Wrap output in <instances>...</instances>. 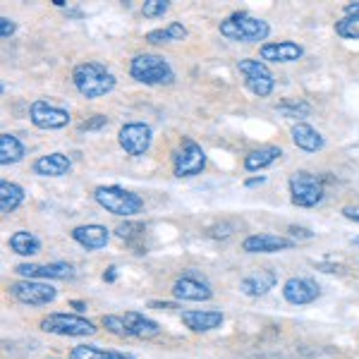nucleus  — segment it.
Returning <instances> with one entry per match:
<instances>
[{"instance_id":"obj_1","label":"nucleus","mask_w":359,"mask_h":359,"mask_svg":"<svg viewBox=\"0 0 359 359\" xmlns=\"http://www.w3.org/2000/svg\"><path fill=\"white\" fill-rule=\"evenodd\" d=\"M72 82L84 98H101L115 89V74L101 62H79L72 69Z\"/></svg>"},{"instance_id":"obj_2","label":"nucleus","mask_w":359,"mask_h":359,"mask_svg":"<svg viewBox=\"0 0 359 359\" xmlns=\"http://www.w3.org/2000/svg\"><path fill=\"white\" fill-rule=\"evenodd\" d=\"M103 326L108 333L118 338H139V340H154L161 335V326L151 321L149 316L139 311H125V314H108L103 316Z\"/></svg>"},{"instance_id":"obj_3","label":"nucleus","mask_w":359,"mask_h":359,"mask_svg":"<svg viewBox=\"0 0 359 359\" xmlns=\"http://www.w3.org/2000/svg\"><path fill=\"white\" fill-rule=\"evenodd\" d=\"M130 74L132 79L147 86H165L175 82V69L170 67V62L163 55L156 53H139L132 57Z\"/></svg>"},{"instance_id":"obj_4","label":"nucleus","mask_w":359,"mask_h":359,"mask_svg":"<svg viewBox=\"0 0 359 359\" xmlns=\"http://www.w3.org/2000/svg\"><path fill=\"white\" fill-rule=\"evenodd\" d=\"M221 34L230 41H242V43H259L266 41L271 34L269 22L259 20V17L249 13H235L228 20L221 22Z\"/></svg>"},{"instance_id":"obj_5","label":"nucleus","mask_w":359,"mask_h":359,"mask_svg":"<svg viewBox=\"0 0 359 359\" xmlns=\"http://www.w3.org/2000/svg\"><path fill=\"white\" fill-rule=\"evenodd\" d=\"M96 204L101 208H106L108 213L120 218H132L137 216L144 208V199L135 192L125 187H118V184H108V187H96L94 192Z\"/></svg>"},{"instance_id":"obj_6","label":"nucleus","mask_w":359,"mask_h":359,"mask_svg":"<svg viewBox=\"0 0 359 359\" xmlns=\"http://www.w3.org/2000/svg\"><path fill=\"white\" fill-rule=\"evenodd\" d=\"M287 187H290V199L294 206L299 208H311L316 204H321L323 201V182L321 177L311 175V172H294L290 175V182H287Z\"/></svg>"},{"instance_id":"obj_7","label":"nucleus","mask_w":359,"mask_h":359,"mask_svg":"<svg viewBox=\"0 0 359 359\" xmlns=\"http://www.w3.org/2000/svg\"><path fill=\"white\" fill-rule=\"evenodd\" d=\"M237 69H240V74L245 77L247 89L252 91L254 96L266 98V96L273 94L276 79H273V72H271L269 65H266L264 60H257V57H245V60L237 62Z\"/></svg>"},{"instance_id":"obj_8","label":"nucleus","mask_w":359,"mask_h":359,"mask_svg":"<svg viewBox=\"0 0 359 359\" xmlns=\"http://www.w3.org/2000/svg\"><path fill=\"white\" fill-rule=\"evenodd\" d=\"M41 331L62 335V338H89L96 335L98 328L91 321L74 314H48L41 321Z\"/></svg>"},{"instance_id":"obj_9","label":"nucleus","mask_w":359,"mask_h":359,"mask_svg":"<svg viewBox=\"0 0 359 359\" xmlns=\"http://www.w3.org/2000/svg\"><path fill=\"white\" fill-rule=\"evenodd\" d=\"M206 168V151L194 142V139L184 137L180 149L175 151V158H172V170H175V177H194L201 175Z\"/></svg>"},{"instance_id":"obj_10","label":"nucleus","mask_w":359,"mask_h":359,"mask_svg":"<svg viewBox=\"0 0 359 359\" xmlns=\"http://www.w3.org/2000/svg\"><path fill=\"white\" fill-rule=\"evenodd\" d=\"M10 294L22 304L29 306H43L50 304L57 297V290L46 280H17L10 285Z\"/></svg>"},{"instance_id":"obj_11","label":"nucleus","mask_w":359,"mask_h":359,"mask_svg":"<svg viewBox=\"0 0 359 359\" xmlns=\"http://www.w3.org/2000/svg\"><path fill=\"white\" fill-rule=\"evenodd\" d=\"M29 120L39 130H62L69 125V113L48 101H34L29 108Z\"/></svg>"},{"instance_id":"obj_12","label":"nucleus","mask_w":359,"mask_h":359,"mask_svg":"<svg viewBox=\"0 0 359 359\" xmlns=\"http://www.w3.org/2000/svg\"><path fill=\"white\" fill-rule=\"evenodd\" d=\"M151 127L147 123H127L120 127L118 142L125 149V154L130 156H144L151 147Z\"/></svg>"},{"instance_id":"obj_13","label":"nucleus","mask_w":359,"mask_h":359,"mask_svg":"<svg viewBox=\"0 0 359 359\" xmlns=\"http://www.w3.org/2000/svg\"><path fill=\"white\" fill-rule=\"evenodd\" d=\"M17 276L25 280H69L74 278V269L69 264L55 262V264H20L15 269Z\"/></svg>"},{"instance_id":"obj_14","label":"nucleus","mask_w":359,"mask_h":359,"mask_svg":"<svg viewBox=\"0 0 359 359\" xmlns=\"http://www.w3.org/2000/svg\"><path fill=\"white\" fill-rule=\"evenodd\" d=\"M172 297L182 299V302H206V299L213 297V290L204 278L194 273H184L172 285Z\"/></svg>"},{"instance_id":"obj_15","label":"nucleus","mask_w":359,"mask_h":359,"mask_svg":"<svg viewBox=\"0 0 359 359\" xmlns=\"http://www.w3.org/2000/svg\"><path fill=\"white\" fill-rule=\"evenodd\" d=\"M318 294H321V290L311 278H287L283 283V297L294 306L311 304L314 299H318Z\"/></svg>"},{"instance_id":"obj_16","label":"nucleus","mask_w":359,"mask_h":359,"mask_svg":"<svg viewBox=\"0 0 359 359\" xmlns=\"http://www.w3.org/2000/svg\"><path fill=\"white\" fill-rule=\"evenodd\" d=\"M223 311L216 309H192V311H182V323L194 333H208L216 331L223 326Z\"/></svg>"},{"instance_id":"obj_17","label":"nucleus","mask_w":359,"mask_h":359,"mask_svg":"<svg viewBox=\"0 0 359 359\" xmlns=\"http://www.w3.org/2000/svg\"><path fill=\"white\" fill-rule=\"evenodd\" d=\"M292 245L294 242L287 240V237L262 233V235H249L242 242V249L247 254H273V252H283V249H290Z\"/></svg>"},{"instance_id":"obj_18","label":"nucleus","mask_w":359,"mask_h":359,"mask_svg":"<svg viewBox=\"0 0 359 359\" xmlns=\"http://www.w3.org/2000/svg\"><path fill=\"white\" fill-rule=\"evenodd\" d=\"M72 170V161L65 154H46L34 161V172L41 177H65Z\"/></svg>"},{"instance_id":"obj_19","label":"nucleus","mask_w":359,"mask_h":359,"mask_svg":"<svg viewBox=\"0 0 359 359\" xmlns=\"http://www.w3.org/2000/svg\"><path fill=\"white\" fill-rule=\"evenodd\" d=\"M72 240L77 245H82L84 249H103L111 240V233L108 228L103 225H96V223H89V225H77L72 230Z\"/></svg>"},{"instance_id":"obj_20","label":"nucleus","mask_w":359,"mask_h":359,"mask_svg":"<svg viewBox=\"0 0 359 359\" xmlns=\"http://www.w3.org/2000/svg\"><path fill=\"white\" fill-rule=\"evenodd\" d=\"M304 55V48L292 41H278L262 46V60L269 62H297Z\"/></svg>"},{"instance_id":"obj_21","label":"nucleus","mask_w":359,"mask_h":359,"mask_svg":"<svg viewBox=\"0 0 359 359\" xmlns=\"http://www.w3.org/2000/svg\"><path fill=\"white\" fill-rule=\"evenodd\" d=\"M292 142L294 147H299L302 151H309V154H316L323 149L326 139L321 137V132H316L311 125L306 123H294L292 125Z\"/></svg>"},{"instance_id":"obj_22","label":"nucleus","mask_w":359,"mask_h":359,"mask_svg":"<svg viewBox=\"0 0 359 359\" xmlns=\"http://www.w3.org/2000/svg\"><path fill=\"white\" fill-rule=\"evenodd\" d=\"M276 285V273L269 269L259 271V273H252L247 276L245 280L240 283V290L247 294V297H262L269 290H273Z\"/></svg>"},{"instance_id":"obj_23","label":"nucleus","mask_w":359,"mask_h":359,"mask_svg":"<svg viewBox=\"0 0 359 359\" xmlns=\"http://www.w3.org/2000/svg\"><path fill=\"white\" fill-rule=\"evenodd\" d=\"M280 156H283L280 147H262V149H257V151L247 154V158H245V170H249V172L264 170V168L273 165L276 161L280 158Z\"/></svg>"},{"instance_id":"obj_24","label":"nucleus","mask_w":359,"mask_h":359,"mask_svg":"<svg viewBox=\"0 0 359 359\" xmlns=\"http://www.w3.org/2000/svg\"><path fill=\"white\" fill-rule=\"evenodd\" d=\"M25 158V144L20 142L15 135H0V163L3 165H15Z\"/></svg>"},{"instance_id":"obj_25","label":"nucleus","mask_w":359,"mask_h":359,"mask_svg":"<svg viewBox=\"0 0 359 359\" xmlns=\"http://www.w3.org/2000/svg\"><path fill=\"white\" fill-rule=\"evenodd\" d=\"M8 245L15 254H20V257H34V254H39V249H41L39 237L34 233H29V230H17V233L10 237Z\"/></svg>"},{"instance_id":"obj_26","label":"nucleus","mask_w":359,"mask_h":359,"mask_svg":"<svg viewBox=\"0 0 359 359\" xmlns=\"http://www.w3.org/2000/svg\"><path fill=\"white\" fill-rule=\"evenodd\" d=\"M22 201H25V189H22L20 184L3 180V182H0V211L13 213Z\"/></svg>"},{"instance_id":"obj_27","label":"nucleus","mask_w":359,"mask_h":359,"mask_svg":"<svg viewBox=\"0 0 359 359\" xmlns=\"http://www.w3.org/2000/svg\"><path fill=\"white\" fill-rule=\"evenodd\" d=\"M182 39H187V29H184L182 22H172V25H168L165 29H154V32L147 34V41L149 43H170V41H182Z\"/></svg>"},{"instance_id":"obj_28","label":"nucleus","mask_w":359,"mask_h":359,"mask_svg":"<svg viewBox=\"0 0 359 359\" xmlns=\"http://www.w3.org/2000/svg\"><path fill=\"white\" fill-rule=\"evenodd\" d=\"M278 111L283 115H287V118H304V115L311 113V106L304 101H292V98H287V101H283L280 106H278Z\"/></svg>"},{"instance_id":"obj_29","label":"nucleus","mask_w":359,"mask_h":359,"mask_svg":"<svg viewBox=\"0 0 359 359\" xmlns=\"http://www.w3.org/2000/svg\"><path fill=\"white\" fill-rule=\"evenodd\" d=\"M335 34L343 39H359V17H343L335 22Z\"/></svg>"},{"instance_id":"obj_30","label":"nucleus","mask_w":359,"mask_h":359,"mask_svg":"<svg viewBox=\"0 0 359 359\" xmlns=\"http://www.w3.org/2000/svg\"><path fill=\"white\" fill-rule=\"evenodd\" d=\"M103 357H106V350H101L96 345H77L69 352V359H103Z\"/></svg>"},{"instance_id":"obj_31","label":"nucleus","mask_w":359,"mask_h":359,"mask_svg":"<svg viewBox=\"0 0 359 359\" xmlns=\"http://www.w3.org/2000/svg\"><path fill=\"white\" fill-rule=\"evenodd\" d=\"M168 8H170V3L168 0H147L142 8L144 17H149V20H154V17H163L168 13Z\"/></svg>"},{"instance_id":"obj_32","label":"nucleus","mask_w":359,"mask_h":359,"mask_svg":"<svg viewBox=\"0 0 359 359\" xmlns=\"http://www.w3.org/2000/svg\"><path fill=\"white\" fill-rule=\"evenodd\" d=\"M17 32V25L13 20H8V17H0V36L3 39H8V36H13V34Z\"/></svg>"},{"instance_id":"obj_33","label":"nucleus","mask_w":359,"mask_h":359,"mask_svg":"<svg viewBox=\"0 0 359 359\" xmlns=\"http://www.w3.org/2000/svg\"><path fill=\"white\" fill-rule=\"evenodd\" d=\"M108 125V118L106 115H94V120H89V123H82V130H98V127Z\"/></svg>"},{"instance_id":"obj_34","label":"nucleus","mask_w":359,"mask_h":359,"mask_svg":"<svg viewBox=\"0 0 359 359\" xmlns=\"http://www.w3.org/2000/svg\"><path fill=\"white\" fill-rule=\"evenodd\" d=\"M144 225H120L115 233H118V237H123V240H130L132 235H135V230H142Z\"/></svg>"},{"instance_id":"obj_35","label":"nucleus","mask_w":359,"mask_h":359,"mask_svg":"<svg viewBox=\"0 0 359 359\" xmlns=\"http://www.w3.org/2000/svg\"><path fill=\"white\" fill-rule=\"evenodd\" d=\"M343 216H345V218H350V221L359 223V206H345V208H343Z\"/></svg>"},{"instance_id":"obj_36","label":"nucleus","mask_w":359,"mask_h":359,"mask_svg":"<svg viewBox=\"0 0 359 359\" xmlns=\"http://www.w3.org/2000/svg\"><path fill=\"white\" fill-rule=\"evenodd\" d=\"M103 359H135L132 355H125V352H113V350H106V357Z\"/></svg>"},{"instance_id":"obj_37","label":"nucleus","mask_w":359,"mask_h":359,"mask_svg":"<svg viewBox=\"0 0 359 359\" xmlns=\"http://www.w3.org/2000/svg\"><path fill=\"white\" fill-rule=\"evenodd\" d=\"M345 15L347 17H359V3H347L345 5Z\"/></svg>"},{"instance_id":"obj_38","label":"nucleus","mask_w":359,"mask_h":359,"mask_svg":"<svg viewBox=\"0 0 359 359\" xmlns=\"http://www.w3.org/2000/svg\"><path fill=\"white\" fill-rule=\"evenodd\" d=\"M103 280H108V283L115 280V266H111V269H108V273H103Z\"/></svg>"},{"instance_id":"obj_39","label":"nucleus","mask_w":359,"mask_h":359,"mask_svg":"<svg viewBox=\"0 0 359 359\" xmlns=\"http://www.w3.org/2000/svg\"><path fill=\"white\" fill-rule=\"evenodd\" d=\"M266 182V177H252V180H247V187H254V184H262Z\"/></svg>"},{"instance_id":"obj_40","label":"nucleus","mask_w":359,"mask_h":359,"mask_svg":"<svg viewBox=\"0 0 359 359\" xmlns=\"http://www.w3.org/2000/svg\"><path fill=\"white\" fill-rule=\"evenodd\" d=\"M352 242H355V245H359V235L355 237V240H352Z\"/></svg>"}]
</instances>
